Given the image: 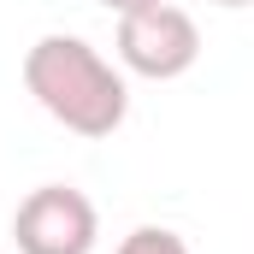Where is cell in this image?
Instances as JSON below:
<instances>
[{
  "mask_svg": "<svg viewBox=\"0 0 254 254\" xmlns=\"http://www.w3.org/2000/svg\"><path fill=\"white\" fill-rule=\"evenodd\" d=\"M219 6H249V0H219Z\"/></svg>",
  "mask_w": 254,
  "mask_h": 254,
  "instance_id": "6",
  "label": "cell"
},
{
  "mask_svg": "<svg viewBox=\"0 0 254 254\" xmlns=\"http://www.w3.org/2000/svg\"><path fill=\"white\" fill-rule=\"evenodd\" d=\"M24 89L54 125L77 136H113L130 113V89L101 48L83 36H42L24 54Z\"/></svg>",
  "mask_w": 254,
  "mask_h": 254,
  "instance_id": "1",
  "label": "cell"
},
{
  "mask_svg": "<svg viewBox=\"0 0 254 254\" xmlns=\"http://www.w3.org/2000/svg\"><path fill=\"white\" fill-rule=\"evenodd\" d=\"M119 60L136 77H154V83H172L201 60V30L184 6L172 0H154V6H136L119 12Z\"/></svg>",
  "mask_w": 254,
  "mask_h": 254,
  "instance_id": "2",
  "label": "cell"
},
{
  "mask_svg": "<svg viewBox=\"0 0 254 254\" xmlns=\"http://www.w3.org/2000/svg\"><path fill=\"white\" fill-rule=\"evenodd\" d=\"M119 254H190V243L178 231H166V225H136L119 243Z\"/></svg>",
  "mask_w": 254,
  "mask_h": 254,
  "instance_id": "4",
  "label": "cell"
},
{
  "mask_svg": "<svg viewBox=\"0 0 254 254\" xmlns=\"http://www.w3.org/2000/svg\"><path fill=\"white\" fill-rule=\"evenodd\" d=\"M95 237H101V213L71 184H42L12 213L18 254H95Z\"/></svg>",
  "mask_w": 254,
  "mask_h": 254,
  "instance_id": "3",
  "label": "cell"
},
{
  "mask_svg": "<svg viewBox=\"0 0 254 254\" xmlns=\"http://www.w3.org/2000/svg\"><path fill=\"white\" fill-rule=\"evenodd\" d=\"M107 12H136V6H154V0H101Z\"/></svg>",
  "mask_w": 254,
  "mask_h": 254,
  "instance_id": "5",
  "label": "cell"
}]
</instances>
